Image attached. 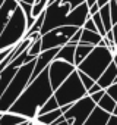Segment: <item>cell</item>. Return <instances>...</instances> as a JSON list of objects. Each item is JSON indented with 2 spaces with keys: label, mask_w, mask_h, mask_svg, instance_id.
<instances>
[{
  "label": "cell",
  "mask_w": 117,
  "mask_h": 125,
  "mask_svg": "<svg viewBox=\"0 0 117 125\" xmlns=\"http://www.w3.org/2000/svg\"><path fill=\"white\" fill-rule=\"evenodd\" d=\"M95 106H97V103L89 96H85L81 100L70 104V107L63 113V116L70 122V125H84V122L92 113Z\"/></svg>",
  "instance_id": "8"
},
{
  "label": "cell",
  "mask_w": 117,
  "mask_h": 125,
  "mask_svg": "<svg viewBox=\"0 0 117 125\" xmlns=\"http://www.w3.org/2000/svg\"><path fill=\"white\" fill-rule=\"evenodd\" d=\"M78 31V27H57L53 28L50 31H47L45 34L41 35V50H50L54 47H62L65 44H67L72 38V35Z\"/></svg>",
  "instance_id": "7"
},
{
  "label": "cell",
  "mask_w": 117,
  "mask_h": 125,
  "mask_svg": "<svg viewBox=\"0 0 117 125\" xmlns=\"http://www.w3.org/2000/svg\"><path fill=\"white\" fill-rule=\"evenodd\" d=\"M100 16H101V21H102V24H104V27H105V31H110V30L113 28L111 15H110V5L100 8Z\"/></svg>",
  "instance_id": "21"
},
{
  "label": "cell",
  "mask_w": 117,
  "mask_h": 125,
  "mask_svg": "<svg viewBox=\"0 0 117 125\" xmlns=\"http://www.w3.org/2000/svg\"><path fill=\"white\" fill-rule=\"evenodd\" d=\"M81 35H82V28H78V31L72 35V38H70V41L69 43H73V44H78L79 41H81Z\"/></svg>",
  "instance_id": "28"
},
{
  "label": "cell",
  "mask_w": 117,
  "mask_h": 125,
  "mask_svg": "<svg viewBox=\"0 0 117 125\" xmlns=\"http://www.w3.org/2000/svg\"><path fill=\"white\" fill-rule=\"evenodd\" d=\"M16 8H18V0H5L3 6L0 8V35H2L10 15L13 13Z\"/></svg>",
  "instance_id": "12"
},
{
  "label": "cell",
  "mask_w": 117,
  "mask_h": 125,
  "mask_svg": "<svg viewBox=\"0 0 117 125\" xmlns=\"http://www.w3.org/2000/svg\"><path fill=\"white\" fill-rule=\"evenodd\" d=\"M13 47H15V46H13ZM13 47H10V49H5V50L0 52V63L3 62V59H5L6 56H9V54H10V52L13 50Z\"/></svg>",
  "instance_id": "30"
},
{
  "label": "cell",
  "mask_w": 117,
  "mask_h": 125,
  "mask_svg": "<svg viewBox=\"0 0 117 125\" xmlns=\"http://www.w3.org/2000/svg\"><path fill=\"white\" fill-rule=\"evenodd\" d=\"M116 5H117V0H116Z\"/></svg>",
  "instance_id": "47"
},
{
  "label": "cell",
  "mask_w": 117,
  "mask_h": 125,
  "mask_svg": "<svg viewBox=\"0 0 117 125\" xmlns=\"http://www.w3.org/2000/svg\"><path fill=\"white\" fill-rule=\"evenodd\" d=\"M104 94H105V90H100V91H97V93H94V94H91L89 97H91V99H92V100H94L95 103H98V102L101 100V97H102Z\"/></svg>",
  "instance_id": "29"
},
{
  "label": "cell",
  "mask_w": 117,
  "mask_h": 125,
  "mask_svg": "<svg viewBox=\"0 0 117 125\" xmlns=\"http://www.w3.org/2000/svg\"><path fill=\"white\" fill-rule=\"evenodd\" d=\"M111 115H114V116H117V106L114 107V110H113V113H111Z\"/></svg>",
  "instance_id": "40"
},
{
  "label": "cell",
  "mask_w": 117,
  "mask_h": 125,
  "mask_svg": "<svg viewBox=\"0 0 117 125\" xmlns=\"http://www.w3.org/2000/svg\"><path fill=\"white\" fill-rule=\"evenodd\" d=\"M110 15H111V24H117V5L116 0H110Z\"/></svg>",
  "instance_id": "24"
},
{
  "label": "cell",
  "mask_w": 117,
  "mask_h": 125,
  "mask_svg": "<svg viewBox=\"0 0 117 125\" xmlns=\"http://www.w3.org/2000/svg\"><path fill=\"white\" fill-rule=\"evenodd\" d=\"M60 107V104H58V102H57V99L54 97V94L40 107V110H38V115H42V113H47V112H51V110H56V109H58ZM37 115V116H38Z\"/></svg>",
  "instance_id": "20"
},
{
  "label": "cell",
  "mask_w": 117,
  "mask_h": 125,
  "mask_svg": "<svg viewBox=\"0 0 117 125\" xmlns=\"http://www.w3.org/2000/svg\"><path fill=\"white\" fill-rule=\"evenodd\" d=\"M105 125H117V116L110 115V118H108V121H107V124H105Z\"/></svg>",
  "instance_id": "33"
},
{
  "label": "cell",
  "mask_w": 117,
  "mask_h": 125,
  "mask_svg": "<svg viewBox=\"0 0 117 125\" xmlns=\"http://www.w3.org/2000/svg\"><path fill=\"white\" fill-rule=\"evenodd\" d=\"M28 31L26 27V18L18 3V8L13 10V13L10 15L2 35H0V52L5 49H10L13 46H16L21 40L25 38Z\"/></svg>",
  "instance_id": "5"
},
{
  "label": "cell",
  "mask_w": 117,
  "mask_h": 125,
  "mask_svg": "<svg viewBox=\"0 0 117 125\" xmlns=\"http://www.w3.org/2000/svg\"><path fill=\"white\" fill-rule=\"evenodd\" d=\"M85 3H86V6L89 8V6H92V5L97 3V0H85Z\"/></svg>",
  "instance_id": "36"
},
{
  "label": "cell",
  "mask_w": 117,
  "mask_h": 125,
  "mask_svg": "<svg viewBox=\"0 0 117 125\" xmlns=\"http://www.w3.org/2000/svg\"><path fill=\"white\" fill-rule=\"evenodd\" d=\"M100 90H102V88H101V87L95 83V84H94V85H92L88 91H86V93H88V96H91V94H94V93H97V91H100Z\"/></svg>",
  "instance_id": "32"
},
{
  "label": "cell",
  "mask_w": 117,
  "mask_h": 125,
  "mask_svg": "<svg viewBox=\"0 0 117 125\" xmlns=\"http://www.w3.org/2000/svg\"><path fill=\"white\" fill-rule=\"evenodd\" d=\"M26 125H32V121H28V124Z\"/></svg>",
  "instance_id": "45"
},
{
  "label": "cell",
  "mask_w": 117,
  "mask_h": 125,
  "mask_svg": "<svg viewBox=\"0 0 117 125\" xmlns=\"http://www.w3.org/2000/svg\"><path fill=\"white\" fill-rule=\"evenodd\" d=\"M116 53H117V49H116Z\"/></svg>",
  "instance_id": "48"
},
{
  "label": "cell",
  "mask_w": 117,
  "mask_h": 125,
  "mask_svg": "<svg viewBox=\"0 0 117 125\" xmlns=\"http://www.w3.org/2000/svg\"><path fill=\"white\" fill-rule=\"evenodd\" d=\"M82 28H85V30H88V31H95V32H98V31H97V27H95V24H94V21H92L91 16L85 21V24H84Z\"/></svg>",
  "instance_id": "26"
},
{
  "label": "cell",
  "mask_w": 117,
  "mask_h": 125,
  "mask_svg": "<svg viewBox=\"0 0 117 125\" xmlns=\"http://www.w3.org/2000/svg\"><path fill=\"white\" fill-rule=\"evenodd\" d=\"M34 66H35V59L24 63L16 75L13 77V80L10 81V84L8 85V88L5 90V93L0 97V113H5L10 109V106L19 99V96L24 93V90L28 87V84L31 83V77L34 72Z\"/></svg>",
  "instance_id": "3"
},
{
  "label": "cell",
  "mask_w": 117,
  "mask_h": 125,
  "mask_svg": "<svg viewBox=\"0 0 117 125\" xmlns=\"http://www.w3.org/2000/svg\"><path fill=\"white\" fill-rule=\"evenodd\" d=\"M41 2H42V3H45V5H47V3H48V0H41Z\"/></svg>",
  "instance_id": "44"
},
{
  "label": "cell",
  "mask_w": 117,
  "mask_h": 125,
  "mask_svg": "<svg viewBox=\"0 0 117 125\" xmlns=\"http://www.w3.org/2000/svg\"><path fill=\"white\" fill-rule=\"evenodd\" d=\"M95 46H91V44H82V43H78L76 44V50H75V66H78L81 62L94 50Z\"/></svg>",
  "instance_id": "18"
},
{
  "label": "cell",
  "mask_w": 117,
  "mask_h": 125,
  "mask_svg": "<svg viewBox=\"0 0 117 125\" xmlns=\"http://www.w3.org/2000/svg\"><path fill=\"white\" fill-rule=\"evenodd\" d=\"M97 106H98L100 109H102V110H105L107 113H110V115H111V113H113V110H114V107L117 106V102L105 93V94L101 97V100L97 103Z\"/></svg>",
  "instance_id": "19"
},
{
  "label": "cell",
  "mask_w": 117,
  "mask_h": 125,
  "mask_svg": "<svg viewBox=\"0 0 117 125\" xmlns=\"http://www.w3.org/2000/svg\"><path fill=\"white\" fill-rule=\"evenodd\" d=\"M111 32H113L114 43H116V46H117V24H114V25H113V28H111Z\"/></svg>",
  "instance_id": "34"
},
{
  "label": "cell",
  "mask_w": 117,
  "mask_h": 125,
  "mask_svg": "<svg viewBox=\"0 0 117 125\" xmlns=\"http://www.w3.org/2000/svg\"><path fill=\"white\" fill-rule=\"evenodd\" d=\"M26 124H28V121H26V122H22V124H19V125H26Z\"/></svg>",
  "instance_id": "46"
},
{
  "label": "cell",
  "mask_w": 117,
  "mask_h": 125,
  "mask_svg": "<svg viewBox=\"0 0 117 125\" xmlns=\"http://www.w3.org/2000/svg\"><path fill=\"white\" fill-rule=\"evenodd\" d=\"M113 63L117 66V53H114V54H113Z\"/></svg>",
  "instance_id": "37"
},
{
  "label": "cell",
  "mask_w": 117,
  "mask_h": 125,
  "mask_svg": "<svg viewBox=\"0 0 117 125\" xmlns=\"http://www.w3.org/2000/svg\"><path fill=\"white\" fill-rule=\"evenodd\" d=\"M57 125H70V122H69V121H67V119H66V121H65V122H62V124H57Z\"/></svg>",
  "instance_id": "39"
},
{
  "label": "cell",
  "mask_w": 117,
  "mask_h": 125,
  "mask_svg": "<svg viewBox=\"0 0 117 125\" xmlns=\"http://www.w3.org/2000/svg\"><path fill=\"white\" fill-rule=\"evenodd\" d=\"M108 118H110V113H107L105 110H102L98 106H95V109L88 116V119L84 122V125H105Z\"/></svg>",
  "instance_id": "13"
},
{
  "label": "cell",
  "mask_w": 117,
  "mask_h": 125,
  "mask_svg": "<svg viewBox=\"0 0 117 125\" xmlns=\"http://www.w3.org/2000/svg\"><path fill=\"white\" fill-rule=\"evenodd\" d=\"M85 96H88V93L79 78L78 71L72 72L65 80V83H62V85L54 91V97L57 99L60 107L66 106V104H73L75 102L81 100Z\"/></svg>",
  "instance_id": "6"
},
{
  "label": "cell",
  "mask_w": 117,
  "mask_h": 125,
  "mask_svg": "<svg viewBox=\"0 0 117 125\" xmlns=\"http://www.w3.org/2000/svg\"><path fill=\"white\" fill-rule=\"evenodd\" d=\"M75 50H76V44L67 43V44H65L58 49V52L56 54V59L65 60V62H69V63L75 65Z\"/></svg>",
  "instance_id": "14"
},
{
  "label": "cell",
  "mask_w": 117,
  "mask_h": 125,
  "mask_svg": "<svg viewBox=\"0 0 117 125\" xmlns=\"http://www.w3.org/2000/svg\"><path fill=\"white\" fill-rule=\"evenodd\" d=\"M63 3H67L69 6H70V9H75V8H78L79 5H82V3H85V0H62Z\"/></svg>",
  "instance_id": "27"
},
{
  "label": "cell",
  "mask_w": 117,
  "mask_h": 125,
  "mask_svg": "<svg viewBox=\"0 0 117 125\" xmlns=\"http://www.w3.org/2000/svg\"><path fill=\"white\" fill-rule=\"evenodd\" d=\"M29 119L18 115V113H12V112H5L0 115V125H19L22 122H26Z\"/></svg>",
  "instance_id": "16"
},
{
  "label": "cell",
  "mask_w": 117,
  "mask_h": 125,
  "mask_svg": "<svg viewBox=\"0 0 117 125\" xmlns=\"http://www.w3.org/2000/svg\"><path fill=\"white\" fill-rule=\"evenodd\" d=\"M32 125H41L40 122H37V121H32Z\"/></svg>",
  "instance_id": "41"
},
{
  "label": "cell",
  "mask_w": 117,
  "mask_h": 125,
  "mask_svg": "<svg viewBox=\"0 0 117 125\" xmlns=\"http://www.w3.org/2000/svg\"><path fill=\"white\" fill-rule=\"evenodd\" d=\"M18 2H19V0H18Z\"/></svg>",
  "instance_id": "49"
},
{
  "label": "cell",
  "mask_w": 117,
  "mask_h": 125,
  "mask_svg": "<svg viewBox=\"0 0 117 125\" xmlns=\"http://www.w3.org/2000/svg\"><path fill=\"white\" fill-rule=\"evenodd\" d=\"M110 3V0H97V5L100 6V8H102V6H107Z\"/></svg>",
  "instance_id": "35"
},
{
  "label": "cell",
  "mask_w": 117,
  "mask_h": 125,
  "mask_svg": "<svg viewBox=\"0 0 117 125\" xmlns=\"http://www.w3.org/2000/svg\"><path fill=\"white\" fill-rule=\"evenodd\" d=\"M88 18H89V12H88L86 3H82L75 9H70V6L67 3H63L62 0H56L54 3H51L45 8L44 24H42V28L40 32L42 35L53 28L67 27V25L82 28Z\"/></svg>",
  "instance_id": "2"
},
{
  "label": "cell",
  "mask_w": 117,
  "mask_h": 125,
  "mask_svg": "<svg viewBox=\"0 0 117 125\" xmlns=\"http://www.w3.org/2000/svg\"><path fill=\"white\" fill-rule=\"evenodd\" d=\"M116 78H117V66L111 62V63L107 66V69L101 74V77H100L95 83H97L102 90H105L107 87H110L111 84L116 83Z\"/></svg>",
  "instance_id": "11"
},
{
  "label": "cell",
  "mask_w": 117,
  "mask_h": 125,
  "mask_svg": "<svg viewBox=\"0 0 117 125\" xmlns=\"http://www.w3.org/2000/svg\"><path fill=\"white\" fill-rule=\"evenodd\" d=\"M82 44H91V46H105L104 38L95 32V31H88L85 28H82V35H81V41Z\"/></svg>",
  "instance_id": "15"
},
{
  "label": "cell",
  "mask_w": 117,
  "mask_h": 125,
  "mask_svg": "<svg viewBox=\"0 0 117 125\" xmlns=\"http://www.w3.org/2000/svg\"><path fill=\"white\" fill-rule=\"evenodd\" d=\"M63 115V110L62 107H58L56 110H51V112H47V113H42V115H38L34 121L40 122L41 125H53L54 121L58 118V116H62Z\"/></svg>",
  "instance_id": "17"
},
{
  "label": "cell",
  "mask_w": 117,
  "mask_h": 125,
  "mask_svg": "<svg viewBox=\"0 0 117 125\" xmlns=\"http://www.w3.org/2000/svg\"><path fill=\"white\" fill-rule=\"evenodd\" d=\"M3 3H5V0H0V8L3 6Z\"/></svg>",
  "instance_id": "43"
},
{
  "label": "cell",
  "mask_w": 117,
  "mask_h": 125,
  "mask_svg": "<svg viewBox=\"0 0 117 125\" xmlns=\"http://www.w3.org/2000/svg\"><path fill=\"white\" fill-rule=\"evenodd\" d=\"M41 52H42V50H41V37H38L37 40H34V41L29 44V47L26 49V53H28L29 56H32V57H37Z\"/></svg>",
  "instance_id": "22"
},
{
  "label": "cell",
  "mask_w": 117,
  "mask_h": 125,
  "mask_svg": "<svg viewBox=\"0 0 117 125\" xmlns=\"http://www.w3.org/2000/svg\"><path fill=\"white\" fill-rule=\"evenodd\" d=\"M48 71V78H50V84L53 87V90L56 91L58 87L62 85V83H65V80L76 71V66L73 63H69V62H65V60H58V59H54L50 66L47 68Z\"/></svg>",
  "instance_id": "9"
},
{
  "label": "cell",
  "mask_w": 117,
  "mask_h": 125,
  "mask_svg": "<svg viewBox=\"0 0 117 125\" xmlns=\"http://www.w3.org/2000/svg\"><path fill=\"white\" fill-rule=\"evenodd\" d=\"M58 49H60V47H54V49H50V50H44V52H41V53L37 56V59H35V66H34V72H32V77H31V81H32L34 78H37L42 71H45V69L50 66V63L56 59V54H57Z\"/></svg>",
  "instance_id": "10"
},
{
  "label": "cell",
  "mask_w": 117,
  "mask_h": 125,
  "mask_svg": "<svg viewBox=\"0 0 117 125\" xmlns=\"http://www.w3.org/2000/svg\"><path fill=\"white\" fill-rule=\"evenodd\" d=\"M22 2H25V3H29V5H34L37 0H22Z\"/></svg>",
  "instance_id": "38"
},
{
  "label": "cell",
  "mask_w": 117,
  "mask_h": 125,
  "mask_svg": "<svg viewBox=\"0 0 117 125\" xmlns=\"http://www.w3.org/2000/svg\"><path fill=\"white\" fill-rule=\"evenodd\" d=\"M105 93L117 102V83H114V84H111L110 87H107V88H105Z\"/></svg>",
  "instance_id": "25"
},
{
  "label": "cell",
  "mask_w": 117,
  "mask_h": 125,
  "mask_svg": "<svg viewBox=\"0 0 117 125\" xmlns=\"http://www.w3.org/2000/svg\"><path fill=\"white\" fill-rule=\"evenodd\" d=\"M54 94V90L50 84L48 71H42L37 78H34L19 99L10 106L9 112L18 113L29 121H34L38 115L40 107Z\"/></svg>",
  "instance_id": "1"
},
{
  "label": "cell",
  "mask_w": 117,
  "mask_h": 125,
  "mask_svg": "<svg viewBox=\"0 0 117 125\" xmlns=\"http://www.w3.org/2000/svg\"><path fill=\"white\" fill-rule=\"evenodd\" d=\"M76 71H78V69H76ZM78 74H79V78H81V81H82L84 87H85V88H86V91H88V90H89V88H91V87L95 84V81H94V80H92L89 75L84 74L82 71H78Z\"/></svg>",
  "instance_id": "23"
},
{
  "label": "cell",
  "mask_w": 117,
  "mask_h": 125,
  "mask_svg": "<svg viewBox=\"0 0 117 125\" xmlns=\"http://www.w3.org/2000/svg\"><path fill=\"white\" fill-rule=\"evenodd\" d=\"M88 12H89V16H92V15H95V13H98V12H100V6L95 3V5H92V6H89V8H88Z\"/></svg>",
  "instance_id": "31"
},
{
  "label": "cell",
  "mask_w": 117,
  "mask_h": 125,
  "mask_svg": "<svg viewBox=\"0 0 117 125\" xmlns=\"http://www.w3.org/2000/svg\"><path fill=\"white\" fill-rule=\"evenodd\" d=\"M111 62L113 52L105 46H95L94 50L76 66V69L82 71L84 74L89 75L94 81H97Z\"/></svg>",
  "instance_id": "4"
},
{
  "label": "cell",
  "mask_w": 117,
  "mask_h": 125,
  "mask_svg": "<svg viewBox=\"0 0 117 125\" xmlns=\"http://www.w3.org/2000/svg\"><path fill=\"white\" fill-rule=\"evenodd\" d=\"M54 2H56V0H48V3H47V6H48V5H51V3H54Z\"/></svg>",
  "instance_id": "42"
}]
</instances>
